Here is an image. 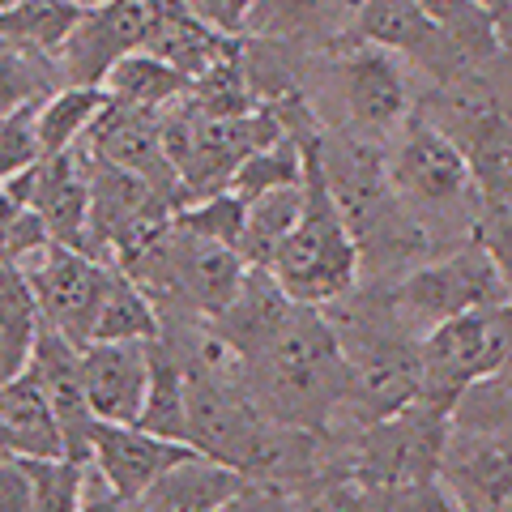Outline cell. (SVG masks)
I'll list each match as a JSON object with an SVG mask.
<instances>
[{"label":"cell","instance_id":"obj_36","mask_svg":"<svg viewBox=\"0 0 512 512\" xmlns=\"http://www.w3.org/2000/svg\"><path fill=\"white\" fill-rule=\"evenodd\" d=\"M380 512H470V508L457 500V491L440 474H431V478H419V483H406L389 495H380Z\"/></svg>","mask_w":512,"mask_h":512},{"label":"cell","instance_id":"obj_2","mask_svg":"<svg viewBox=\"0 0 512 512\" xmlns=\"http://www.w3.org/2000/svg\"><path fill=\"white\" fill-rule=\"evenodd\" d=\"M316 150L333 201H338L346 227L359 244L363 265H389L397 256H414L423 248V231L397 197L389 154L380 150V141L355 137L346 128H320Z\"/></svg>","mask_w":512,"mask_h":512},{"label":"cell","instance_id":"obj_13","mask_svg":"<svg viewBox=\"0 0 512 512\" xmlns=\"http://www.w3.org/2000/svg\"><path fill=\"white\" fill-rule=\"evenodd\" d=\"M30 372L43 384L47 402H52L60 431H64V453L73 461H90V440H94V406L86 393V363L82 346L69 342L60 329H52L47 320H39L35 350H30Z\"/></svg>","mask_w":512,"mask_h":512},{"label":"cell","instance_id":"obj_23","mask_svg":"<svg viewBox=\"0 0 512 512\" xmlns=\"http://www.w3.org/2000/svg\"><path fill=\"white\" fill-rule=\"evenodd\" d=\"M103 111H107V94L94 90V86H60V90H52L35 111V133H39L43 158L77 150L90 137V128L99 124Z\"/></svg>","mask_w":512,"mask_h":512},{"label":"cell","instance_id":"obj_22","mask_svg":"<svg viewBox=\"0 0 512 512\" xmlns=\"http://www.w3.org/2000/svg\"><path fill=\"white\" fill-rule=\"evenodd\" d=\"M188 90H192L188 77L150 52L124 56L103 82V94L111 103L133 107V111H167V107L180 103Z\"/></svg>","mask_w":512,"mask_h":512},{"label":"cell","instance_id":"obj_45","mask_svg":"<svg viewBox=\"0 0 512 512\" xmlns=\"http://www.w3.org/2000/svg\"><path fill=\"white\" fill-rule=\"evenodd\" d=\"M90 5H94V0H90Z\"/></svg>","mask_w":512,"mask_h":512},{"label":"cell","instance_id":"obj_7","mask_svg":"<svg viewBox=\"0 0 512 512\" xmlns=\"http://www.w3.org/2000/svg\"><path fill=\"white\" fill-rule=\"evenodd\" d=\"M389 175L410 218H457L478 197L466 150L436 120L410 116L393 137Z\"/></svg>","mask_w":512,"mask_h":512},{"label":"cell","instance_id":"obj_25","mask_svg":"<svg viewBox=\"0 0 512 512\" xmlns=\"http://www.w3.org/2000/svg\"><path fill=\"white\" fill-rule=\"evenodd\" d=\"M303 214V184L291 188H274L248 201V222H244V239H239V256L256 269H274L282 244L291 239L295 222Z\"/></svg>","mask_w":512,"mask_h":512},{"label":"cell","instance_id":"obj_1","mask_svg":"<svg viewBox=\"0 0 512 512\" xmlns=\"http://www.w3.org/2000/svg\"><path fill=\"white\" fill-rule=\"evenodd\" d=\"M248 397L265 419L333 436L350 397V363L325 308H295L286 329L244 363Z\"/></svg>","mask_w":512,"mask_h":512},{"label":"cell","instance_id":"obj_17","mask_svg":"<svg viewBox=\"0 0 512 512\" xmlns=\"http://www.w3.org/2000/svg\"><path fill=\"white\" fill-rule=\"evenodd\" d=\"M30 205L43 218L47 235L64 248L86 252L90 231V167L82 150L39 158L30 167Z\"/></svg>","mask_w":512,"mask_h":512},{"label":"cell","instance_id":"obj_41","mask_svg":"<svg viewBox=\"0 0 512 512\" xmlns=\"http://www.w3.org/2000/svg\"><path fill=\"white\" fill-rule=\"evenodd\" d=\"M82 512H137L133 504L124 500V495L107 483L99 470H86V500H82Z\"/></svg>","mask_w":512,"mask_h":512},{"label":"cell","instance_id":"obj_19","mask_svg":"<svg viewBox=\"0 0 512 512\" xmlns=\"http://www.w3.org/2000/svg\"><path fill=\"white\" fill-rule=\"evenodd\" d=\"M295 308L299 303L282 291V282L269 274V269L252 265L244 286L235 291V299L210 320H214V329L222 333V338H227V346L248 363L286 329V320L295 316Z\"/></svg>","mask_w":512,"mask_h":512},{"label":"cell","instance_id":"obj_38","mask_svg":"<svg viewBox=\"0 0 512 512\" xmlns=\"http://www.w3.org/2000/svg\"><path fill=\"white\" fill-rule=\"evenodd\" d=\"M218 512H295V491L265 483V478H244V487H239Z\"/></svg>","mask_w":512,"mask_h":512},{"label":"cell","instance_id":"obj_27","mask_svg":"<svg viewBox=\"0 0 512 512\" xmlns=\"http://www.w3.org/2000/svg\"><path fill=\"white\" fill-rule=\"evenodd\" d=\"M39 333V308L26 278L13 265H0V384L26 372Z\"/></svg>","mask_w":512,"mask_h":512},{"label":"cell","instance_id":"obj_29","mask_svg":"<svg viewBox=\"0 0 512 512\" xmlns=\"http://www.w3.org/2000/svg\"><path fill=\"white\" fill-rule=\"evenodd\" d=\"M60 86H64V77H60L56 56H43L22 43L0 39V120L47 99Z\"/></svg>","mask_w":512,"mask_h":512},{"label":"cell","instance_id":"obj_34","mask_svg":"<svg viewBox=\"0 0 512 512\" xmlns=\"http://www.w3.org/2000/svg\"><path fill=\"white\" fill-rule=\"evenodd\" d=\"M244 222H248V201L231 188L214 192V197H197L175 210V227H184L201 239H214V244H227V248H239Z\"/></svg>","mask_w":512,"mask_h":512},{"label":"cell","instance_id":"obj_43","mask_svg":"<svg viewBox=\"0 0 512 512\" xmlns=\"http://www.w3.org/2000/svg\"><path fill=\"white\" fill-rule=\"evenodd\" d=\"M5 457H18V453H13V440H9L5 423H0V461H5Z\"/></svg>","mask_w":512,"mask_h":512},{"label":"cell","instance_id":"obj_8","mask_svg":"<svg viewBox=\"0 0 512 512\" xmlns=\"http://www.w3.org/2000/svg\"><path fill=\"white\" fill-rule=\"evenodd\" d=\"M444 444H448V414L414 402L402 414H393V419L355 431V444L346 453L350 461L346 474L359 478L367 491L389 495L406 483L440 474Z\"/></svg>","mask_w":512,"mask_h":512},{"label":"cell","instance_id":"obj_18","mask_svg":"<svg viewBox=\"0 0 512 512\" xmlns=\"http://www.w3.org/2000/svg\"><path fill=\"white\" fill-rule=\"evenodd\" d=\"M239 47V39L222 35L205 18H197V9L188 0H154V13H150V35L146 47L158 60H167L171 69H180L188 82H197L214 69L222 56H231Z\"/></svg>","mask_w":512,"mask_h":512},{"label":"cell","instance_id":"obj_31","mask_svg":"<svg viewBox=\"0 0 512 512\" xmlns=\"http://www.w3.org/2000/svg\"><path fill=\"white\" fill-rule=\"evenodd\" d=\"M423 13L440 26V35L457 47L466 60H483L504 52L500 30H495L491 13L478 5V0H419Z\"/></svg>","mask_w":512,"mask_h":512},{"label":"cell","instance_id":"obj_42","mask_svg":"<svg viewBox=\"0 0 512 512\" xmlns=\"http://www.w3.org/2000/svg\"><path fill=\"white\" fill-rule=\"evenodd\" d=\"M487 13H491V22L495 30H500V43H504V52H512V0H478Z\"/></svg>","mask_w":512,"mask_h":512},{"label":"cell","instance_id":"obj_16","mask_svg":"<svg viewBox=\"0 0 512 512\" xmlns=\"http://www.w3.org/2000/svg\"><path fill=\"white\" fill-rule=\"evenodd\" d=\"M82 363L94 419L137 423L150 393V342H90Z\"/></svg>","mask_w":512,"mask_h":512},{"label":"cell","instance_id":"obj_35","mask_svg":"<svg viewBox=\"0 0 512 512\" xmlns=\"http://www.w3.org/2000/svg\"><path fill=\"white\" fill-rule=\"evenodd\" d=\"M295 512H380V495L350 474H320L295 491Z\"/></svg>","mask_w":512,"mask_h":512},{"label":"cell","instance_id":"obj_33","mask_svg":"<svg viewBox=\"0 0 512 512\" xmlns=\"http://www.w3.org/2000/svg\"><path fill=\"white\" fill-rule=\"evenodd\" d=\"M22 461L30 487H35V512H82L90 461H73V457H22Z\"/></svg>","mask_w":512,"mask_h":512},{"label":"cell","instance_id":"obj_26","mask_svg":"<svg viewBox=\"0 0 512 512\" xmlns=\"http://www.w3.org/2000/svg\"><path fill=\"white\" fill-rule=\"evenodd\" d=\"M82 13L86 0H18V5L0 9V39L22 43L43 56H60Z\"/></svg>","mask_w":512,"mask_h":512},{"label":"cell","instance_id":"obj_39","mask_svg":"<svg viewBox=\"0 0 512 512\" xmlns=\"http://www.w3.org/2000/svg\"><path fill=\"white\" fill-rule=\"evenodd\" d=\"M188 5L197 9V18H205L214 30H222V35L244 39L256 0H188Z\"/></svg>","mask_w":512,"mask_h":512},{"label":"cell","instance_id":"obj_30","mask_svg":"<svg viewBox=\"0 0 512 512\" xmlns=\"http://www.w3.org/2000/svg\"><path fill=\"white\" fill-rule=\"evenodd\" d=\"M329 18H338V0H256L244 39H269L291 47L308 35H320Z\"/></svg>","mask_w":512,"mask_h":512},{"label":"cell","instance_id":"obj_14","mask_svg":"<svg viewBox=\"0 0 512 512\" xmlns=\"http://www.w3.org/2000/svg\"><path fill=\"white\" fill-rule=\"evenodd\" d=\"M355 39L423 64L440 82L457 77L466 64V56L440 35V26L427 18L419 0H363L355 13Z\"/></svg>","mask_w":512,"mask_h":512},{"label":"cell","instance_id":"obj_40","mask_svg":"<svg viewBox=\"0 0 512 512\" xmlns=\"http://www.w3.org/2000/svg\"><path fill=\"white\" fill-rule=\"evenodd\" d=\"M0 512H35V487L22 457L0 461Z\"/></svg>","mask_w":512,"mask_h":512},{"label":"cell","instance_id":"obj_20","mask_svg":"<svg viewBox=\"0 0 512 512\" xmlns=\"http://www.w3.org/2000/svg\"><path fill=\"white\" fill-rule=\"evenodd\" d=\"M244 478L248 474H239L235 466H222V461L205 453H188L133 508L137 512H218L244 487Z\"/></svg>","mask_w":512,"mask_h":512},{"label":"cell","instance_id":"obj_5","mask_svg":"<svg viewBox=\"0 0 512 512\" xmlns=\"http://www.w3.org/2000/svg\"><path fill=\"white\" fill-rule=\"evenodd\" d=\"M508 286L495 274L491 256L483 252L478 239H470L466 248H453L440 261H423L406 269L402 278L393 282L389 303L393 312L402 316V325H410L419 338H427L436 325L470 312L495 308V303H508Z\"/></svg>","mask_w":512,"mask_h":512},{"label":"cell","instance_id":"obj_10","mask_svg":"<svg viewBox=\"0 0 512 512\" xmlns=\"http://www.w3.org/2000/svg\"><path fill=\"white\" fill-rule=\"evenodd\" d=\"M18 274L26 278L30 295H35L39 320H47V325L60 329L77 346L94 342V320H99L116 265L99 261V256H90L82 248L47 244L43 252L30 256Z\"/></svg>","mask_w":512,"mask_h":512},{"label":"cell","instance_id":"obj_6","mask_svg":"<svg viewBox=\"0 0 512 512\" xmlns=\"http://www.w3.org/2000/svg\"><path fill=\"white\" fill-rule=\"evenodd\" d=\"M512 350V320L508 303L444 320L423 338V393L419 402L453 414L474 384L500 376Z\"/></svg>","mask_w":512,"mask_h":512},{"label":"cell","instance_id":"obj_24","mask_svg":"<svg viewBox=\"0 0 512 512\" xmlns=\"http://www.w3.org/2000/svg\"><path fill=\"white\" fill-rule=\"evenodd\" d=\"M137 427H146L163 440L188 444V372L158 338L150 342V393Z\"/></svg>","mask_w":512,"mask_h":512},{"label":"cell","instance_id":"obj_28","mask_svg":"<svg viewBox=\"0 0 512 512\" xmlns=\"http://www.w3.org/2000/svg\"><path fill=\"white\" fill-rule=\"evenodd\" d=\"M154 338H158L154 299L116 265L99 320H94V342H154Z\"/></svg>","mask_w":512,"mask_h":512},{"label":"cell","instance_id":"obj_11","mask_svg":"<svg viewBox=\"0 0 512 512\" xmlns=\"http://www.w3.org/2000/svg\"><path fill=\"white\" fill-rule=\"evenodd\" d=\"M150 13H154V0H94V5H86L82 22L73 26L69 43L56 56L64 86L103 90L107 73L124 56L146 47Z\"/></svg>","mask_w":512,"mask_h":512},{"label":"cell","instance_id":"obj_44","mask_svg":"<svg viewBox=\"0 0 512 512\" xmlns=\"http://www.w3.org/2000/svg\"><path fill=\"white\" fill-rule=\"evenodd\" d=\"M5 5H18V0H0V9H5ZM86 5H90V0H86Z\"/></svg>","mask_w":512,"mask_h":512},{"label":"cell","instance_id":"obj_3","mask_svg":"<svg viewBox=\"0 0 512 512\" xmlns=\"http://www.w3.org/2000/svg\"><path fill=\"white\" fill-rule=\"evenodd\" d=\"M320 141V137H316ZM316 141L308 146V175H303V214L295 222L291 239L282 244L274 274L282 291L291 295L299 308H329V303L346 299L363 278V256L350 235L346 218L338 210L320 167Z\"/></svg>","mask_w":512,"mask_h":512},{"label":"cell","instance_id":"obj_4","mask_svg":"<svg viewBox=\"0 0 512 512\" xmlns=\"http://www.w3.org/2000/svg\"><path fill=\"white\" fill-rule=\"evenodd\" d=\"M248 269L252 265L239 256V248L214 244L171 222L146 252L124 265V274L154 299L158 312L218 316L244 286Z\"/></svg>","mask_w":512,"mask_h":512},{"label":"cell","instance_id":"obj_32","mask_svg":"<svg viewBox=\"0 0 512 512\" xmlns=\"http://www.w3.org/2000/svg\"><path fill=\"white\" fill-rule=\"evenodd\" d=\"M461 150H466V158H470L474 188H478L483 210L512 205V133H508V124L474 137L470 146H461Z\"/></svg>","mask_w":512,"mask_h":512},{"label":"cell","instance_id":"obj_15","mask_svg":"<svg viewBox=\"0 0 512 512\" xmlns=\"http://www.w3.org/2000/svg\"><path fill=\"white\" fill-rule=\"evenodd\" d=\"M197 448L163 440L137 423H99L90 440V466L116 487L128 504H137L175 461H184Z\"/></svg>","mask_w":512,"mask_h":512},{"label":"cell","instance_id":"obj_12","mask_svg":"<svg viewBox=\"0 0 512 512\" xmlns=\"http://www.w3.org/2000/svg\"><path fill=\"white\" fill-rule=\"evenodd\" d=\"M77 150L99 158L107 167L137 175V180H146L154 192H163L167 201L184 205V184L171 163L167 133H163V111H133V107H116L107 99V111Z\"/></svg>","mask_w":512,"mask_h":512},{"label":"cell","instance_id":"obj_21","mask_svg":"<svg viewBox=\"0 0 512 512\" xmlns=\"http://www.w3.org/2000/svg\"><path fill=\"white\" fill-rule=\"evenodd\" d=\"M0 423H5L18 457H69L64 453L60 419H56L52 402H47L43 384L30 372V363L22 376L0 384Z\"/></svg>","mask_w":512,"mask_h":512},{"label":"cell","instance_id":"obj_37","mask_svg":"<svg viewBox=\"0 0 512 512\" xmlns=\"http://www.w3.org/2000/svg\"><path fill=\"white\" fill-rule=\"evenodd\" d=\"M474 239L483 244V252L491 256L495 274L508 286L512 295V205H500V210H483V222L474 227Z\"/></svg>","mask_w":512,"mask_h":512},{"label":"cell","instance_id":"obj_9","mask_svg":"<svg viewBox=\"0 0 512 512\" xmlns=\"http://www.w3.org/2000/svg\"><path fill=\"white\" fill-rule=\"evenodd\" d=\"M333 90L342 103L346 133L367 141H389L410 120V82L402 56L384 52L376 43L350 39L333 56Z\"/></svg>","mask_w":512,"mask_h":512}]
</instances>
